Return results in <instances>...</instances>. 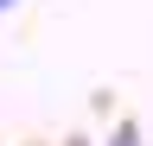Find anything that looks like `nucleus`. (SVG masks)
I'll use <instances>...</instances> for the list:
<instances>
[{
	"label": "nucleus",
	"mask_w": 153,
	"mask_h": 146,
	"mask_svg": "<svg viewBox=\"0 0 153 146\" xmlns=\"http://www.w3.org/2000/svg\"><path fill=\"white\" fill-rule=\"evenodd\" d=\"M121 146H128V140H121Z\"/></svg>",
	"instance_id": "nucleus-2"
},
{
	"label": "nucleus",
	"mask_w": 153,
	"mask_h": 146,
	"mask_svg": "<svg viewBox=\"0 0 153 146\" xmlns=\"http://www.w3.org/2000/svg\"><path fill=\"white\" fill-rule=\"evenodd\" d=\"M7 7H13V0H0V13H7Z\"/></svg>",
	"instance_id": "nucleus-1"
}]
</instances>
